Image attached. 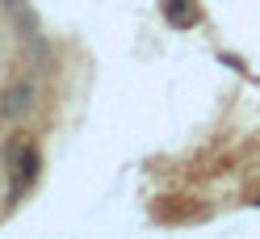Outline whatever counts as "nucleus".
<instances>
[{"label": "nucleus", "mask_w": 260, "mask_h": 239, "mask_svg": "<svg viewBox=\"0 0 260 239\" xmlns=\"http://www.w3.org/2000/svg\"><path fill=\"white\" fill-rule=\"evenodd\" d=\"M29 105H34V84H29V80H13L5 88V97H0V114L21 118V114H29Z\"/></svg>", "instance_id": "nucleus-1"}, {"label": "nucleus", "mask_w": 260, "mask_h": 239, "mask_svg": "<svg viewBox=\"0 0 260 239\" xmlns=\"http://www.w3.org/2000/svg\"><path fill=\"white\" fill-rule=\"evenodd\" d=\"M164 17L172 21V25H193V21H198V13H193V5H189V0H164Z\"/></svg>", "instance_id": "nucleus-2"}]
</instances>
